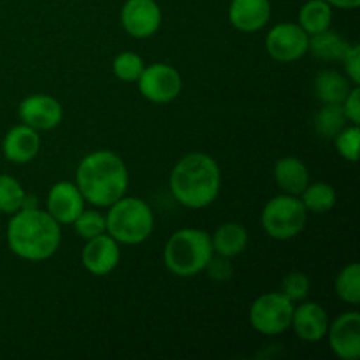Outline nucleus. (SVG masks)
<instances>
[{"label": "nucleus", "mask_w": 360, "mask_h": 360, "mask_svg": "<svg viewBox=\"0 0 360 360\" xmlns=\"http://www.w3.org/2000/svg\"><path fill=\"white\" fill-rule=\"evenodd\" d=\"M62 243V225L46 210L25 206L7 224V245L20 259L42 262L56 253Z\"/></svg>", "instance_id": "f257e3e1"}, {"label": "nucleus", "mask_w": 360, "mask_h": 360, "mask_svg": "<svg viewBox=\"0 0 360 360\" xmlns=\"http://www.w3.org/2000/svg\"><path fill=\"white\" fill-rule=\"evenodd\" d=\"M76 185L91 206L109 207L127 195L129 169L118 153L98 150L86 155L76 169Z\"/></svg>", "instance_id": "f03ea898"}, {"label": "nucleus", "mask_w": 360, "mask_h": 360, "mask_svg": "<svg viewBox=\"0 0 360 360\" xmlns=\"http://www.w3.org/2000/svg\"><path fill=\"white\" fill-rule=\"evenodd\" d=\"M172 197L188 210H202L217 200L221 172L213 157L200 151L185 155L172 167L169 178Z\"/></svg>", "instance_id": "7ed1b4c3"}, {"label": "nucleus", "mask_w": 360, "mask_h": 360, "mask_svg": "<svg viewBox=\"0 0 360 360\" xmlns=\"http://www.w3.org/2000/svg\"><path fill=\"white\" fill-rule=\"evenodd\" d=\"M214 255L211 236L202 229H181L169 238L164 248V264L179 278H193L206 269Z\"/></svg>", "instance_id": "20e7f679"}, {"label": "nucleus", "mask_w": 360, "mask_h": 360, "mask_svg": "<svg viewBox=\"0 0 360 360\" xmlns=\"http://www.w3.org/2000/svg\"><path fill=\"white\" fill-rule=\"evenodd\" d=\"M153 227V211L137 197L123 195L105 214V232L120 245H141L150 238Z\"/></svg>", "instance_id": "39448f33"}, {"label": "nucleus", "mask_w": 360, "mask_h": 360, "mask_svg": "<svg viewBox=\"0 0 360 360\" xmlns=\"http://www.w3.org/2000/svg\"><path fill=\"white\" fill-rule=\"evenodd\" d=\"M306 220H308V211L302 206L301 199L288 193H281L267 200L260 217L266 234L276 241L297 238L304 231Z\"/></svg>", "instance_id": "423d86ee"}, {"label": "nucleus", "mask_w": 360, "mask_h": 360, "mask_svg": "<svg viewBox=\"0 0 360 360\" xmlns=\"http://www.w3.org/2000/svg\"><path fill=\"white\" fill-rule=\"evenodd\" d=\"M294 302L281 292H267L250 306V323L264 336H280L290 329Z\"/></svg>", "instance_id": "0eeeda50"}, {"label": "nucleus", "mask_w": 360, "mask_h": 360, "mask_svg": "<svg viewBox=\"0 0 360 360\" xmlns=\"http://www.w3.org/2000/svg\"><path fill=\"white\" fill-rule=\"evenodd\" d=\"M137 86L141 95L153 104H167L181 94L183 79L178 69L169 63H151L144 67Z\"/></svg>", "instance_id": "6e6552de"}, {"label": "nucleus", "mask_w": 360, "mask_h": 360, "mask_svg": "<svg viewBox=\"0 0 360 360\" xmlns=\"http://www.w3.org/2000/svg\"><path fill=\"white\" fill-rule=\"evenodd\" d=\"M309 35L299 27V23H278L267 32L266 49L276 62L290 63L308 53Z\"/></svg>", "instance_id": "1a4fd4ad"}, {"label": "nucleus", "mask_w": 360, "mask_h": 360, "mask_svg": "<svg viewBox=\"0 0 360 360\" xmlns=\"http://www.w3.org/2000/svg\"><path fill=\"white\" fill-rule=\"evenodd\" d=\"M123 30L136 39H148L162 25V9L157 0H127L122 7Z\"/></svg>", "instance_id": "9d476101"}, {"label": "nucleus", "mask_w": 360, "mask_h": 360, "mask_svg": "<svg viewBox=\"0 0 360 360\" xmlns=\"http://www.w3.org/2000/svg\"><path fill=\"white\" fill-rule=\"evenodd\" d=\"M326 338L336 357L357 360L360 357V313H341L329 323Z\"/></svg>", "instance_id": "9b49d317"}, {"label": "nucleus", "mask_w": 360, "mask_h": 360, "mask_svg": "<svg viewBox=\"0 0 360 360\" xmlns=\"http://www.w3.org/2000/svg\"><path fill=\"white\" fill-rule=\"evenodd\" d=\"M21 123L32 127L37 132L53 130L62 123L63 108L55 97L44 94L28 95L20 102L18 108Z\"/></svg>", "instance_id": "f8f14e48"}, {"label": "nucleus", "mask_w": 360, "mask_h": 360, "mask_svg": "<svg viewBox=\"0 0 360 360\" xmlns=\"http://www.w3.org/2000/svg\"><path fill=\"white\" fill-rule=\"evenodd\" d=\"M120 259H122L120 243L112 239L108 232L97 238L86 239V245L81 253L84 269L94 276H108L118 267Z\"/></svg>", "instance_id": "ddd939ff"}, {"label": "nucleus", "mask_w": 360, "mask_h": 360, "mask_svg": "<svg viewBox=\"0 0 360 360\" xmlns=\"http://www.w3.org/2000/svg\"><path fill=\"white\" fill-rule=\"evenodd\" d=\"M84 197L76 183L58 181L51 186L46 199V211L60 225H72L84 210Z\"/></svg>", "instance_id": "4468645a"}, {"label": "nucleus", "mask_w": 360, "mask_h": 360, "mask_svg": "<svg viewBox=\"0 0 360 360\" xmlns=\"http://www.w3.org/2000/svg\"><path fill=\"white\" fill-rule=\"evenodd\" d=\"M329 323V315L322 306L316 302H302L297 308H294L290 327L299 340L316 343L326 338Z\"/></svg>", "instance_id": "2eb2a0df"}, {"label": "nucleus", "mask_w": 360, "mask_h": 360, "mask_svg": "<svg viewBox=\"0 0 360 360\" xmlns=\"http://www.w3.org/2000/svg\"><path fill=\"white\" fill-rule=\"evenodd\" d=\"M39 150H41V137L39 132L32 127L21 125L13 127L7 130L2 141V153L9 162L18 165L28 164L37 157Z\"/></svg>", "instance_id": "dca6fc26"}, {"label": "nucleus", "mask_w": 360, "mask_h": 360, "mask_svg": "<svg viewBox=\"0 0 360 360\" xmlns=\"http://www.w3.org/2000/svg\"><path fill=\"white\" fill-rule=\"evenodd\" d=\"M271 2L269 0H231L229 6V21L239 32H259L269 23Z\"/></svg>", "instance_id": "f3484780"}, {"label": "nucleus", "mask_w": 360, "mask_h": 360, "mask_svg": "<svg viewBox=\"0 0 360 360\" xmlns=\"http://www.w3.org/2000/svg\"><path fill=\"white\" fill-rule=\"evenodd\" d=\"M274 181L280 190L288 195H301L309 185V171L304 162L297 157H283L274 164Z\"/></svg>", "instance_id": "a211bd4d"}, {"label": "nucleus", "mask_w": 360, "mask_h": 360, "mask_svg": "<svg viewBox=\"0 0 360 360\" xmlns=\"http://www.w3.org/2000/svg\"><path fill=\"white\" fill-rule=\"evenodd\" d=\"M350 90L352 81L334 69L320 70L313 79V94L322 104H341Z\"/></svg>", "instance_id": "6ab92c4d"}, {"label": "nucleus", "mask_w": 360, "mask_h": 360, "mask_svg": "<svg viewBox=\"0 0 360 360\" xmlns=\"http://www.w3.org/2000/svg\"><path fill=\"white\" fill-rule=\"evenodd\" d=\"M211 245H213V252L221 257H238L248 246V232L241 224L236 221H227V224L220 225L211 236Z\"/></svg>", "instance_id": "aec40b11"}, {"label": "nucleus", "mask_w": 360, "mask_h": 360, "mask_svg": "<svg viewBox=\"0 0 360 360\" xmlns=\"http://www.w3.org/2000/svg\"><path fill=\"white\" fill-rule=\"evenodd\" d=\"M348 48H350V42L330 28L320 32V34L309 35L308 53H311L316 60H322V62H341L343 56L347 55Z\"/></svg>", "instance_id": "412c9836"}, {"label": "nucleus", "mask_w": 360, "mask_h": 360, "mask_svg": "<svg viewBox=\"0 0 360 360\" xmlns=\"http://www.w3.org/2000/svg\"><path fill=\"white\" fill-rule=\"evenodd\" d=\"M333 16V6L327 0H308L299 9L297 23L306 34L315 35L330 28Z\"/></svg>", "instance_id": "4be33fe9"}, {"label": "nucleus", "mask_w": 360, "mask_h": 360, "mask_svg": "<svg viewBox=\"0 0 360 360\" xmlns=\"http://www.w3.org/2000/svg\"><path fill=\"white\" fill-rule=\"evenodd\" d=\"M299 199H301L306 211H311V213H327V211H330L336 206L338 195L333 185L323 181H316L309 183V185L302 190Z\"/></svg>", "instance_id": "5701e85b"}, {"label": "nucleus", "mask_w": 360, "mask_h": 360, "mask_svg": "<svg viewBox=\"0 0 360 360\" xmlns=\"http://www.w3.org/2000/svg\"><path fill=\"white\" fill-rule=\"evenodd\" d=\"M347 125L348 120L341 104H323L315 115V130L323 139L333 141Z\"/></svg>", "instance_id": "b1692460"}, {"label": "nucleus", "mask_w": 360, "mask_h": 360, "mask_svg": "<svg viewBox=\"0 0 360 360\" xmlns=\"http://www.w3.org/2000/svg\"><path fill=\"white\" fill-rule=\"evenodd\" d=\"M338 297L343 302L352 306H357L360 302V266L357 262H352L345 266L338 273L334 281Z\"/></svg>", "instance_id": "393cba45"}, {"label": "nucleus", "mask_w": 360, "mask_h": 360, "mask_svg": "<svg viewBox=\"0 0 360 360\" xmlns=\"http://www.w3.org/2000/svg\"><path fill=\"white\" fill-rule=\"evenodd\" d=\"M27 204L23 185L9 174H0V213L14 214Z\"/></svg>", "instance_id": "a878e982"}, {"label": "nucleus", "mask_w": 360, "mask_h": 360, "mask_svg": "<svg viewBox=\"0 0 360 360\" xmlns=\"http://www.w3.org/2000/svg\"><path fill=\"white\" fill-rule=\"evenodd\" d=\"M144 62L139 55L132 51H123L112 60V72L123 83H137L144 70Z\"/></svg>", "instance_id": "bb28decb"}, {"label": "nucleus", "mask_w": 360, "mask_h": 360, "mask_svg": "<svg viewBox=\"0 0 360 360\" xmlns=\"http://www.w3.org/2000/svg\"><path fill=\"white\" fill-rule=\"evenodd\" d=\"M72 225L79 238H97V236L104 234L105 232V214H102L101 211L86 210V207H84V210L81 211L79 217L74 220Z\"/></svg>", "instance_id": "cd10ccee"}, {"label": "nucleus", "mask_w": 360, "mask_h": 360, "mask_svg": "<svg viewBox=\"0 0 360 360\" xmlns=\"http://www.w3.org/2000/svg\"><path fill=\"white\" fill-rule=\"evenodd\" d=\"M336 150L345 160L355 164L359 158V141H360V129L359 125H347L336 137H334Z\"/></svg>", "instance_id": "c85d7f7f"}, {"label": "nucleus", "mask_w": 360, "mask_h": 360, "mask_svg": "<svg viewBox=\"0 0 360 360\" xmlns=\"http://www.w3.org/2000/svg\"><path fill=\"white\" fill-rule=\"evenodd\" d=\"M309 288H311V283H309L308 274L301 273V271H294V273H288L283 278L280 292L285 297L290 299L292 302H301L308 297Z\"/></svg>", "instance_id": "c756f323"}, {"label": "nucleus", "mask_w": 360, "mask_h": 360, "mask_svg": "<svg viewBox=\"0 0 360 360\" xmlns=\"http://www.w3.org/2000/svg\"><path fill=\"white\" fill-rule=\"evenodd\" d=\"M204 271H206V274L210 276V280L224 283V281H229L232 278V274H234V266H232L229 257H221L214 253Z\"/></svg>", "instance_id": "7c9ffc66"}, {"label": "nucleus", "mask_w": 360, "mask_h": 360, "mask_svg": "<svg viewBox=\"0 0 360 360\" xmlns=\"http://www.w3.org/2000/svg\"><path fill=\"white\" fill-rule=\"evenodd\" d=\"M341 62L345 63V70H347V77L352 81V84L360 86V46L350 44L347 55L343 56Z\"/></svg>", "instance_id": "2f4dec72"}, {"label": "nucleus", "mask_w": 360, "mask_h": 360, "mask_svg": "<svg viewBox=\"0 0 360 360\" xmlns=\"http://www.w3.org/2000/svg\"><path fill=\"white\" fill-rule=\"evenodd\" d=\"M341 108L352 125H360V86H352L345 101L341 102Z\"/></svg>", "instance_id": "473e14b6"}, {"label": "nucleus", "mask_w": 360, "mask_h": 360, "mask_svg": "<svg viewBox=\"0 0 360 360\" xmlns=\"http://www.w3.org/2000/svg\"><path fill=\"white\" fill-rule=\"evenodd\" d=\"M333 7L336 9H345V11H352V9H357L360 6V0H327Z\"/></svg>", "instance_id": "72a5a7b5"}]
</instances>
